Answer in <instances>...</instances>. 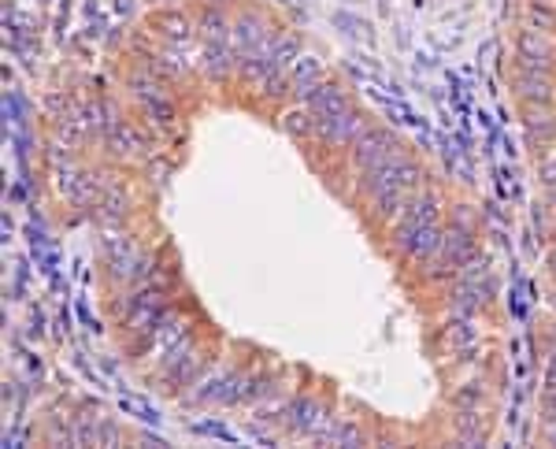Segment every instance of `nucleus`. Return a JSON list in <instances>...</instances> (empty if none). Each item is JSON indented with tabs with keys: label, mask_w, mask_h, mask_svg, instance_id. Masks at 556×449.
Returning <instances> with one entry per match:
<instances>
[{
	"label": "nucleus",
	"mask_w": 556,
	"mask_h": 449,
	"mask_svg": "<svg viewBox=\"0 0 556 449\" xmlns=\"http://www.w3.org/2000/svg\"><path fill=\"white\" fill-rule=\"evenodd\" d=\"M364 178H367V193H371V201H375V209L382 216H394L404 204V193L419 182V168L397 153L394 160H386L382 168L367 171Z\"/></svg>",
	"instance_id": "obj_1"
},
{
	"label": "nucleus",
	"mask_w": 556,
	"mask_h": 449,
	"mask_svg": "<svg viewBox=\"0 0 556 449\" xmlns=\"http://www.w3.org/2000/svg\"><path fill=\"white\" fill-rule=\"evenodd\" d=\"M401 149H397V141L389 130H360V138L353 141V160H356V168L367 175V171H375L382 168L386 160H394Z\"/></svg>",
	"instance_id": "obj_2"
},
{
	"label": "nucleus",
	"mask_w": 556,
	"mask_h": 449,
	"mask_svg": "<svg viewBox=\"0 0 556 449\" xmlns=\"http://www.w3.org/2000/svg\"><path fill=\"white\" fill-rule=\"evenodd\" d=\"M552 59H556V49H552L549 37H542L538 30H530V34L520 37V64H523V71L552 75Z\"/></svg>",
	"instance_id": "obj_3"
},
{
	"label": "nucleus",
	"mask_w": 556,
	"mask_h": 449,
	"mask_svg": "<svg viewBox=\"0 0 556 449\" xmlns=\"http://www.w3.org/2000/svg\"><path fill=\"white\" fill-rule=\"evenodd\" d=\"M516 93L523 97V105H530V108H549V105H552V97H556L552 75L523 71V75H520V82H516Z\"/></svg>",
	"instance_id": "obj_4"
},
{
	"label": "nucleus",
	"mask_w": 556,
	"mask_h": 449,
	"mask_svg": "<svg viewBox=\"0 0 556 449\" xmlns=\"http://www.w3.org/2000/svg\"><path fill=\"white\" fill-rule=\"evenodd\" d=\"M308 112L316 115V122H323V119H331V115H338V112H345L348 108V100H345V93L334 86V82H319V86L308 93Z\"/></svg>",
	"instance_id": "obj_5"
},
{
	"label": "nucleus",
	"mask_w": 556,
	"mask_h": 449,
	"mask_svg": "<svg viewBox=\"0 0 556 449\" xmlns=\"http://www.w3.org/2000/svg\"><path fill=\"white\" fill-rule=\"evenodd\" d=\"M127 319H130V327H141V331H153V327L163 319V301H160V294H153V290L134 294L130 309H127Z\"/></svg>",
	"instance_id": "obj_6"
},
{
	"label": "nucleus",
	"mask_w": 556,
	"mask_h": 449,
	"mask_svg": "<svg viewBox=\"0 0 556 449\" xmlns=\"http://www.w3.org/2000/svg\"><path fill=\"white\" fill-rule=\"evenodd\" d=\"M286 423L294 427V431H304V435H323L326 427V416L316 401H294L286 408Z\"/></svg>",
	"instance_id": "obj_7"
},
{
	"label": "nucleus",
	"mask_w": 556,
	"mask_h": 449,
	"mask_svg": "<svg viewBox=\"0 0 556 449\" xmlns=\"http://www.w3.org/2000/svg\"><path fill=\"white\" fill-rule=\"evenodd\" d=\"M427 223H438V197L435 193H419L416 201H408L397 231H416V227H427Z\"/></svg>",
	"instance_id": "obj_8"
},
{
	"label": "nucleus",
	"mask_w": 556,
	"mask_h": 449,
	"mask_svg": "<svg viewBox=\"0 0 556 449\" xmlns=\"http://www.w3.org/2000/svg\"><path fill=\"white\" fill-rule=\"evenodd\" d=\"M323 82V64L316 56H301L297 59V67H294V75H290V86H294V93L301 97V100H308V93H312L316 86Z\"/></svg>",
	"instance_id": "obj_9"
},
{
	"label": "nucleus",
	"mask_w": 556,
	"mask_h": 449,
	"mask_svg": "<svg viewBox=\"0 0 556 449\" xmlns=\"http://www.w3.org/2000/svg\"><path fill=\"white\" fill-rule=\"evenodd\" d=\"M234 34H238V45H241L245 52H267V45H271V37H267V27L260 23L256 15H245L241 23L234 27Z\"/></svg>",
	"instance_id": "obj_10"
},
{
	"label": "nucleus",
	"mask_w": 556,
	"mask_h": 449,
	"mask_svg": "<svg viewBox=\"0 0 556 449\" xmlns=\"http://www.w3.org/2000/svg\"><path fill=\"white\" fill-rule=\"evenodd\" d=\"M200 67L208 71L212 78L231 75V67H234V52H231V45H226V41H208V49H204V56H200Z\"/></svg>",
	"instance_id": "obj_11"
},
{
	"label": "nucleus",
	"mask_w": 556,
	"mask_h": 449,
	"mask_svg": "<svg viewBox=\"0 0 556 449\" xmlns=\"http://www.w3.org/2000/svg\"><path fill=\"white\" fill-rule=\"evenodd\" d=\"M267 56L275 59V67L294 64V59H297V37H294V34H278L271 45H267Z\"/></svg>",
	"instance_id": "obj_12"
},
{
	"label": "nucleus",
	"mask_w": 556,
	"mask_h": 449,
	"mask_svg": "<svg viewBox=\"0 0 556 449\" xmlns=\"http://www.w3.org/2000/svg\"><path fill=\"white\" fill-rule=\"evenodd\" d=\"M200 34L208 41H226V34H231V23L219 15V12H204L200 15Z\"/></svg>",
	"instance_id": "obj_13"
},
{
	"label": "nucleus",
	"mask_w": 556,
	"mask_h": 449,
	"mask_svg": "<svg viewBox=\"0 0 556 449\" xmlns=\"http://www.w3.org/2000/svg\"><path fill=\"white\" fill-rule=\"evenodd\" d=\"M527 134L534 146H545L549 138H556V119H545V115H530L527 119Z\"/></svg>",
	"instance_id": "obj_14"
},
{
	"label": "nucleus",
	"mask_w": 556,
	"mask_h": 449,
	"mask_svg": "<svg viewBox=\"0 0 556 449\" xmlns=\"http://www.w3.org/2000/svg\"><path fill=\"white\" fill-rule=\"evenodd\" d=\"M319 438L331 442V445H360V431L356 427H348V423H334L331 431H323Z\"/></svg>",
	"instance_id": "obj_15"
},
{
	"label": "nucleus",
	"mask_w": 556,
	"mask_h": 449,
	"mask_svg": "<svg viewBox=\"0 0 556 449\" xmlns=\"http://www.w3.org/2000/svg\"><path fill=\"white\" fill-rule=\"evenodd\" d=\"M286 130L297 134V138H308L316 130V115L312 112H290V115H286Z\"/></svg>",
	"instance_id": "obj_16"
},
{
	"label": "nucleus",
	"mask_w": 556,
	"mask_h": 449,
	"mask_svg": "<svg viewBox=\"0 0 556 449\" xmlns=\"http://www.w3.org/2000/svg\"><path fill=\"white\" fill-rule=\"evenodd\" d=\"M160 27H163V34L175 37V41L190 37V27H185V19H182V15H163V19H160Z\"/></svg>",
	"instance_id": "obj_17"
},
{
	"label": "nucleus",
	"mask_w": 556,
	"mask_h": 449,
	"mask_svg": "<svg viewBox=\"0 0 556 449\" xmlns=\"http://www.w3.org/2000/svg\"><path fill=\"white\" fill-rule=\"evenodd\" d=\"M542 182H545V186H556V160L542 163Z\"/></svg>",
	"instance_id": "obj_18"
},
{
	"label": "nucleus",
	"mask_w": 556,
	"mask_h": 449,
	"mask_svg": "<svg viewBox=\"0 0 556 449\" xmlns=\"http://www.w3.org/2000/svg\"><path fill=\"white\" fill-rule=\"evenodd\" d=\"M545 386L556 390V345H552V357H549V372H545Z\"/></svg>",
	"instance_id": "obj_19"
},
{
	"label": "nucleus",
	"mask_w": 556,
	"mask_h": 449,
	"mask_svg": "<svg viewBox=\"0 0 556 449\" xmlns=\"http://www.w3.org/2000/svg\"><path fill=\"white\" fill-rule=\"evenodd\" d=\"M549 272H552V279H556V249L549 253Z\"/></svg>",
	"instance_id": "obj_20"
},
{
	"label": "nucleus",
	"mask_w": 556,
	"mask_h": 449,
	"mask_svg": "<svg viewBox=\"0 0 556 449\" xmlns=\"http://www.w3.org/2000/svg\"><path fill=\"white\" fill-rule=\"evenodd\" d=\"M549 442H552V445H556V427H549Z\"/></svg>",
	"instance_id": "obj_21"
},
{
	"label": "nucleus",
	"mask_w": 556,
	"mask_h": 449,
	"mask_svg": "<svg viewBox=\"0 0 556 449\" xmlns=\"http://www.w3.org/2000/svg\"><path fill=\"white\" fill-rule=\"evenodd\" d=\"M552 309H556V294H552Z\"/></svg>",
	"instance_id": "obj_22"
},
{
	"label": "nucleus",
	"mask_w": 556,
	"mask_h": 449,
	"mask_svg": "<svg viewBox=\"0 0 556 449\" xmlns=\"http://www.w3.org/2000/svg\"><path fill=\"white\" fill-rule=\"evenodd\" d=\"M552 204H556V193H552Z\"/></svg>",
	"instance_id": "obj_23"
}]
</instances>
